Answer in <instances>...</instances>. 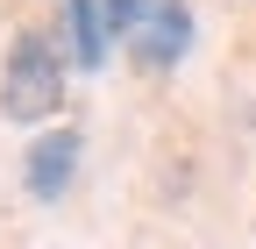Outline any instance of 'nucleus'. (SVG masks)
Here are the masks:
<instances>
[{"label":"nucleus","mask_w":256,"mask_h":249,"mask_svg":"<svg viewBox=\"0 0 256 249\" xmlns=\"http://www.w3.org/2000/svg\"><path fill=\"white\" fill-rule=\"evenodd\" d=\"M0 114L14 128H43L64 114V50L43 28H14L8 57H0Z\"/></svg>","instance_id":"obj_1"},{"label":"nucleus","mask_w":256,"mask_h":249,"mask_svg":"<svg viewBox=\"0 0 256 249\" xmlns=\"http://www.w3.org/2000/svg\"><path fill=\"white\" fill-rule=\"evenodd\" d=\"M78 164H86V136H78V128H43L36 142L22 150V185H28V200H36V206H57L64 192H72Z\"/></svg>","instance_id":"obj_2"},{"label":"nucleus","mask_w":256,"mask_h":249,"mask_svg":"<svg viewBox=\"0 0 256 249\" xmlns=\"http://www.w3.org/2000/svg\"><path fill=\"white\" fill-rule=\"evenodd\" d=\"M192 0H150V14L136 22V36H128V64H142V72H171L178 57L192 50Z\"/></svg>","instance_id":"obj_3"},{"label":"nucleus","mask_w":256,"mask_h":249,"mask_svg":"<svg viewBox=\"0 0 256 249\" xmlns=\"http://www.w3.org/2000/svg\"><path fill=\"white\" fill-rule=\"evenodd\" d=\"M64 43H72V64H78V72H100L107 50H114V36H107V0H64Z\"/></svg>","instance_id":"obj_4"},{"label":"nucleus","mask_w":256,"mask_h":249,"mask_svg":"<svg viewBox=\"0 0 256 249\" xmlns=\"http://www.w3.org/2000/svg\"><path fill=\"white\" fill-rule=\"evenodd\" d=\"M142 14H150V0H107V36H114V43H128Z\"/></svg>","instance_id":"obj_5"},{"label":"nucleus","mask_w":256,"mask_h":249,"mask_svg":"<svg viewBox=\"0 0 256 249\" xmlns=\"http://www.w3.org/2000/svg\"><path fill=\"white\" fill-rule=\"evenodd\" d=\"M249 121H256V100H249Z\"/></svg>","instance_id":"obj_6"}]
</instances>
